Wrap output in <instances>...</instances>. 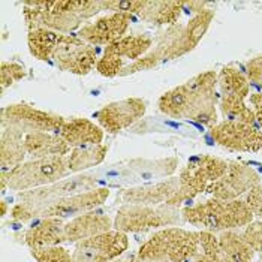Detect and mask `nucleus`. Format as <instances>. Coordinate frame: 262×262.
<instances>
[{
	"label": "nucleus",
	"mask_w": 262,
	"mask_h": 262,
	"mask_svg": "<svg viewBox=\"0 0 262 262\" xmlns=\"http://www.w3.org/2000/svg\"><path fill=\"white\" fill-rule=\"evenodd\" d=\"M147 105L141 98H126L105 105L98 113L99 126L106 132H120L142 119Z\"/></svg>",
	"instance_id": "nucleus-12"
},
{
	"label": "nucleus",
	"mask_w": 262,
	"mask_h": 262,
	"mask_svg": "<svg viewBox=\"0 0 262 262\" xmlns=\"http://www.w3.org/2000/svg\"><path fill=\"white\" fill-rule=\"evenodd\" d=\"M250 102L255 108V117H256V121L262 126V93H255L250 96Z\"/></svg>",
	"instance_id": "nucleus-38"
},
{
	"label": "nucleus",
	"mask_w": 262,
	"mask_h": 262,
	"mask_svg": "<svg viewBox=\"0 0 262 262\" xmlns=\"http://www.w3.org/2000/svg\"><path fill=\"white\" fill-rule=\"evenodd\" d=\"M162 61V56L155 50L151 48L145 56H142L141 59H138L134 63H129L123 68V71L120 72L121 77H126V75H130V74H135V72H140V71H148V69H153L156 68L159 63Z\"/></svg>",
	"instance_id": "nucleus-30"
},
{
	"label": "nucleus",
	"mask_w": 262,
	"mask_h": 262,
	"mask_svg": "<svg viewBox=\"0 0 262 262\" xmlns=\"http://www.w3.org/2000/svg\"><path fill=\"white\" fill-rule=\"evenodd\" d=\"M172 205L165 207H151V205H137V204H124L117 211V217L114 222L116 231L120 232H140L150 228H161L166 225H174L177 222V216H174Z\"/></svg>",
	"instance_id": "nucleus-8"
},
{
	"label": "nucleus",
	"mask_w": 262,
	"mask_h": 262,
	"mask_svg": "<svg viewBox=\"0 0 262 262\" xmlns=\"http://www.w3.org/2000/svg\"><path fill=\"white\" fill-rule=\"evenodd\" d=\"M26 77V69L15 61H2L0 66V90L3 92L6 87L14 82L23 80Z\"/></svg>",
	"instance_id": "nucleus-31"
},
{
	"label": "nucleus",
	"mask_w": 262,
	"mask_h": 262,
	"mask_svg": "<svg viewBox=\"0 0 262 262\" xmlns=\"http://www.w3.org/2000/svg\"><path fill=\"white\" fill-rule=\"evenodd\" d=\"M256 183L258 176L252 169L238 163H229L226 172L210 186V190L221 200H232L247 189H253Z\"/></svg>",
	"instance_id": "nucleus-16"
},
{
	"label": "nucleus",
	"mask_w": 262,
	"mask_h": 262,
	"mask_svg": "<svg viewBox=\"0 0 262 262\" xmlns=\"http://www.w3.org/2000/svg\"><path fill=\"white\" fill-rule=\"evenodd\" d=\"M32 255L38 262H74L72 255L59 246L32 250Z\"/></svg>",
	"instance_id": "nucleus-32"
},
{
	"label": "nucleus",
	"mask_w": 262,
	"mask_h": 262,
	"mask_svg": "<svg viewBox=\"0 0 262 262\" xmlns=\"http://www.w3.org/2000/svg\"><path fill=\"white\" fill-rule=\"evenodd\" d=\"M244 242L247 243L252 249L255 250H261L262 249V223H255L252 226L247 228V231L244 232Z\"/></svg>",
	"instance_id": "nucleus-36"
},
{
	"label": "nucleus",
	"mask_w": 262,
	"mask_h": 262,
	"mask_svg": "<svg viewBox=\"0 0 262 262\" xmlns=\"http://www.w3.org/2000/svg\"><path fill=\"white\" fill-rule=\"evenodd\" d=\"M179 189H180V180L171 179V180L156 183V184L127 189L121 193V200L126 204L155 207L161 202H166L168 200H171Z\"/></svg>",
	"instance_id": "nucleus-18"
},
{
	"label": "nucleus",
	"mask_w": 262,
	"mask_h": 262,
	"mask_svg": "<svg viewBox=\"0 0 262 262\" xmlns=\"http://www.w3.org/2000/svg\"><path fill=\"white\" fill-rule=\"evenodd\" d=\"M132 21L130 14L111 12L101 18L82 26L78 32V38L90 45H110L123 38Z\"/></svg>",
	"instance_id": "nucleus-14"
},
{
	"label": "nucleus",
	"mask_w": 262,
	"mask_h": 262,
	"mask_svg": "<svg viewBox=\"0 0 262 262\" xmlns=\"http://www.w3.org/2000/svg\"><path fill=\"white\" fill-rule=\"evenodd\" d=\"M184 2H148L145 0V5L140 12L142 20L153 24V26H176L177 20L180 18Z\"/></svg>",
	"instance_id": "nucleus-24"
},
{
	"label": "nucleus",
	"mask_w": 262,
	"mask_h": 262,
	"mask_svg": "<svg viewBox=\"0 0 262 262\" xmlns=\"http://www.w3.org/2000/svg\"><path fill=\"white\" fill-rule=\"evenodd\" d=\"M124 61L121 59H117L110 54H102V57L96 63V71L101 74L102 77L113 78L116 75H120V72L124 68Z\"/></svg>",
	"instance_id": "nucleus-34"
},
{
	"label": "nucleus",
	"mask_w": 262,
	"mask_h": 262,
	"mask_svg": "<svg viewBox=\"0 0 262 262\" xmlns=\"http://www.w3.org/2000/svg\"><path fill=\"white\" fill-rule=\"evenodd\" d=\"M0 205H2V214H0V216H5V214H6V202L2 201Z\"/></svg>",
	"instance_id": "nucleus-40"
},
{
	"label": "nucleus",
	"mask_w": 262,
	"mask_h": 262,
	"mask_svg": "<svg viewBox=\"0 0 262 262\" xmlns=\"http://www.w3.org/2000/svg\"><path fill=\"white\" fill-rule=\"evenodd\" d=\"M113 222L106 214L89 211L64 223V242L78 243L111 231Z\"/></svg>",
	"instance_id": "nucleus-17"
},
{
	"label": "nucleus",
	"mask_w": 262,
	"mask_h": 262,
	"mask_svg": "<svg viewBox=\"0 0 262 262\" xmlns=\"http://www.w3.org/2000/svg\"><path fill=\"white\" fill-rule=\"evenodd\" d=\"M59 135L69 144L71 148L96 145L103 141V129L89 119H72L66 121Z\"/></svg>",
	"instance_id": "nucleus-21"
},
{
	"label": "nucleus",
	"mask_w": 262,
	"mask_h": 262,
	"mask_svg": "<svg viewBox=\"0 0 262 262\" xmlns=\"http://www.w3.org/2000/svg\"><path fill=\"white\" fill-rule=\"evenodd\" d=\"M69 172L71 171L66 156L32 159L15 166L8 174H2V193H5L6 187L12 190L27 192L50 186L63 180V177H66Z\"/></svg>",
	"instance_id": "nucleus-2"
},
{
	"label": "nucleus",
	"mask_w": 262,
	"mask_h": 262,
	"mask_svg": "<svg viewBox=\"0 0 262 262\" xmlns=\"http://www.w3.org/2000/svg\"><path fill=\"white\" fill-rule=\"evenodd\" d=\"M187 99H189V89L186 84H183L162 95L159 99V110L172 119H180L184 117Z\"/></svg>",
	"instance_id": "nucleus-27"
},
{
	"label": "nucleus",
	"mask_w": 262,
	"mask_h": 262,
	"mask_svg": "<svg viewBox=\"0 0 262 262\" xmlns=\"http://www.w3.org/2000/svg\"><path fill=\"white\" fill-rule=\"evenodd\" d=\"M99 11L101 2L95 0H27L23 3V15L29 30L50 29L60 35L78 29Z\"/></svg>",
	"instance_id": "nucleus-1"
},
{
	"label": "nucleus",
	"mask_w": 262,
	"mask_h": 262,
	"mask_svg": "<svg viewBox=\"0 0 262 262\" xmlns=\"http://www.w3.org/2000/svg\"><path fill=\"white\" fill-rule=\"evenodd\" d=\"M145 5V0H106L101 2L102 9H110L113 12L124 14H140Z\"/></svg>",
	"instance_id": "nucleus-33"
},
{
	"label": "nucleus",
	"mask_w": 262,
	"mask_h": 262,
	"mask_svg": "<svg viewBox=\"0 0 262 262\" xmlns=\"http://www.w3.org/2000/svg\"><path fill=\"white\" fill-rule=\"evenodd\" d=\"M12 217L15 219V221H18V222H27V221H30V219H33L35 216H36V211H35V208L30 205V204H27V202H20V204H17L14 208H12Z\"/></svg>",
	"instance_id": "nucleus-37"
},
{
	"label": "nucleus",
	"mask_w": 262,
	"mask_h": 262,
	"mask_svg": "<svg viewBox=\"0 0 262 262\" xmlns=\"http://www.w3.org/2000/svg\"><path fill=\"white\" fill-rule=\"evenodd\" d=\"M252 210L244 202H222L219 200L205 202L184 211L186 221L195 225H204L211 231H221L246 225L252 221Z\"/></svg>",
	"instance_id": "nucleus-4"
},
{
	"label": "nucleus",
	"mask_w": 262,
	"mask_h": 262,
	"mask_svg": "<svg viewBox=\"0 0 262 262\" xmlns=\"http://www.w3.org/2000/svg\"><path fill=\"white\" fill-rule=\"evenodd\" d=\"M127 235L120 231H108L105 234L75 243L72 253L74 262H113L127 250Z\"/></svg>",
	"instance_id": "nucleus-10"
},
{
	"label": "nucleus",
	"mask_w": 262,
	"mask_h": 262,
	"mask_svg": "<svg viewBox=\"0 0 262 262\" xmlns=\"http://www.w3.org/2000/svg\"><path fill=\"white\" fill-rule=\"evenodd\" d=\"M211 135L221 145L237 151H259L262 132L250 124L237 121H222L211 127Z\"/></svg>",
	"instance_id": "nucleus-13"
},
{
	"label": "nucleus",
	"mask_w": 262,
	"mask_h": 262,
	"mask_svg": "<svg viewBox=\"0 0 262 262\" xmlns=\"http://www.w3.org/2000/svg\"><path fill=\"white\" fill-rule=\"evenodd\" d=\"M200 235L179 228L156 232L142 244L138 252L141 262H184L196 253Z\"/></svg>",
	"instance_id": "nucleus-3"
},
{
	"label": "nucleus",
	"mask_w": 262,
	"mask_h": 262,
	"mask_svg": "<svg viewBox=\"0 0 262 262\" xmlns=\"http://www.w3.org/2000/svg\"><path fill=\"white\" fill-rule=\"evenodd\" d=\"M221 247L231 262H249L252 259V247L232 232H226L221 237Z\"/></svg>",
	"instance_id": "nucleus-28"
},
{
	"label": "nucleus",
	"mask_w": 262,
	"mask_h": 262,
	"mask_svg": "<svg viewBox=\"0 0 262 262\" xmlns=\"http://www.w3.org/2000/svg\"><path fill=\"white\" fill-rule=\"evenodd\" d=\"M214 17V12L210 9H204L198 12L186 26H172L168 29L162 36L156 51L162 56V60H172L183 54L193 50L198 42L202 39L204 33L207 32L210 23Z\"/></svg>",
	"instance_id": "nucleus-7"
},
{
	"label": "nucleus",
	"mask_w": 262,
	"mask_h": 262,
	"mask_svg": "<svg viewBox=\"0 0 262 262\" xmlns=\"http://www.w3.org/2000/svg\"><path fill=\"white\" fill-rule=\"evenodd\" d=\"M108 153V145L96 144V145H82L71 150L68 156V165L71 172H81L84 169L98 166L103 162Z\"/></svg>",
	"instance_id": "nucleus-25"
},
{
	"label": "nucleus",
	"mask_w": 262,
	"mask_h": 262,
	"mask_svg": "<svg viewBox=\"0 0 262 262\" xmlns=\"http://www.w3.org/2000/svg\"><path fill=\"white\" fill-rule=\"evenodd\" d=\"M110 196L108 189H93L84 193H78L69 198H63L59 201L50 204L40 211L42 217H57V219H66V217H77L80 214L89 213L93 208L102 205Z\"/></svg>",
	"instance_id": "nucleus-15"
},
{
	"label": "nucleus",
	"mask_w": 262,
	"mask_h": 262,
	"mask_svg": "<svg viewBox=\"0 0 262 262\" xmlns=\"http://www.w3.org/2000/svg\"><path fill=\"white\" fill-rule=\"evenodd\" d=\"M228 162L211 156H196L189 159V165L180 172V189L165 204L177 207L182 201L192 200L195 193L202 192L210 182H217L228 169Z\"/></svg>",
	"instance_id": "nucleus-5"
},
{
	"label": "nucleus",
	"mask_w": 262,
	"mask_h": 262,
	"mask_svg": "<svg viewBox=\"0 0 262 262\" xmlns=\"http://www.w3.org/2000/svg\"><path fill=\"white\" fill-rule=\"evenodd\" d=\"M24 135L14 129H3L0 137V172L8 174L11 169L24 163L27 156L23 145Z\"/></svg>",
	"instance_id": "nucleus-22"
},
{
	"label": "nucleus",
	"mask_w": 262,
	"mask_h": 262,
	"mask_svg": "<svg viewBox=\"0 0 262 262\" xmlns=\"http://www.w3.org/2000/svg\"><path fill=\"white\" fill-rule=\"evenodd\" d=\"M153 47V39L145 35H127L123 36L121 39L116 40L110 43L103 54L114 56L117 59H121L123 61L130 60L132 63L141 59L145 56Z\"/></svg>",
	"instance_id": "nucleus-23"
},
{
	"label": "nucleus",
	"mask_w": 262,
	"mask_h": 262,
	"mask_svg": "<svg viewBox=\"0 0 262 262\" xmlns=\"http://www.w3.org/2000/svg\"><path fill=\"white\" fill-rule=\"evenodd\" d=\"M96 189V180L92 179L90 176H78L74 179L68 180H60L57 183H53L50 186H43L39 189L27 190V192H20V198L23 202L30 204L38 216V205L40 202H47V207L53 202L69 198L78 193H84L89 190Z\"/></svg>",
	"instance_id": "nucleus-11"
},
{
	"label": "nucleus",
	"mask_w": 262,
	"mask_h": 262,
	"mask_svg": "<svg viewBox=\"0 0 262 262\" xmlns=\"http://www.w3.org/2000/svg\"><path fill=\"white\" fill-rule=\"evenodd\" d=\"M0 123L3 129H14L23 135L33 132H50L59 135L66 123L59 114L39 110L27 103H12L0 111Z\"/></svg>",
	"instance_id": "nucleus-6"
},
{
	"label": "nucleus",
	"mask_w": 262,
	"mask_h": 262,
	"mask_svg": "<svg viewBox=\"0 0 262 262\" xmlns=\"http://www.w3.org/2000/svg\"><path fill=\"white\" fill-rule=\"evenodd\" d=\"M249 85L253 84L262 92V56H258L247 63Z\"/></svg>",
	"instance_id": "nucleus-35"
},
{
	"label": "nucleus",
	"mask_w": 262,
	"mask_h": 262,
	"mask_svg": "<svg viewBox=\"0 0 262 262\" xmlns=\"http://www.w3.org/2000/svg\"><path fill=\"white\" fill-rule=\"evenodd\" d=\"M23 145L26 153L32 159H43L53 156H66L71 153L69 144L60 135L50 132H33L26 134L23 138Z\"/></svg>",
	"instance_id": "nucleus-19"
},
{
	"label": "nucleus",
	"mask_w": 262,
	"mask_h": 262,
	"mask_svg": "<svg viewBox=\"0 0 262 262\" xmlns=\"http://www.w3.org/2000/svg\"><path fill=\"white\" fill-rule=\"evenodd\" d=\"M60 38V33L50 30V29H35L29 30L27 35V45L29 51L33 57L38 60H48L53 57L54 50L57 47V42Z\"/></svg>",
	"instance_id": "nucleus-26"
},
{
	"label": "nucleus",
	"mask_w": 262,
	"mask_h": 262,
	"mask_svg": "<svg viewBox=\"0 0 262 262\" xmlns=\"http://www.w3.org/2000/svg\"><path fill=\"white\" fill-rule=\"evenodd\" d=\"M119 262H141V259H140L138 256H137V258H135V256H132V258H129V259H124V261H119Z\"/></svg>",
	"instance_id": "nucleus-39"
},
{
	"label": "nucleus",
	"mask_w": 262,
	"mask_h": 262,
	"mask_svg": "<svg viewBox=\"0 0 262 262\" xmlns=\"http://www.w3.org/2000/svg\"><path fill=\"white\" fill-rule=\"evenodd\" d=\"M217 82L221 84L223 96L240 95V93L249 95V81L246 80V77L240 71H237L231 66H225L221 71V74L217 77Z\"/></svg>",
	"instance_id": "nucleus-29"
},
{
	"label": "nucleus",
	"mask_w": 262,
	"mask_h": 262,
	"mask_svg": "<svg viewBox=\"0 0 262 262\" xmlns=\"http://www.w3.org/2000/svg\"><path fill=\"white\" fill-rule=\"evenodd\" d=\"M24 238L32 250L59 246L64 242V223L57 217H43L30 226Z\"/></svg>",
	"instance_id": "nucleus-20"
},
{
	"label": "nucleus",
	"mask_w": 262,
	"mask_h": 262,
	"mask_svg": "<svg viewBox=\"0 0 262 262\" xmlns=\"http://www.w3.org/2000/svg\"><path fill=\"white\" fill-rule=\"evenodd\" d=\"M53 59L59 69L75 75H87L99 60L95 47L75 35H60Z\"/></svg>",
	"instance_id": "nucleus-9"
}]
</instances>
